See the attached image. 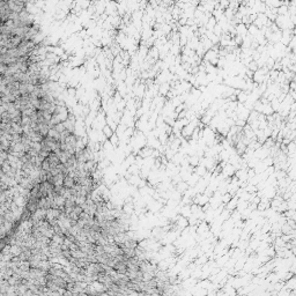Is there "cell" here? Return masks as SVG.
Listing matches in <instances>:
<instances>
[{
  "label": "cell",
  "instance_id": "6da1fadb",
  "mask_svg": "<svg viewBox=\"0 0 296 296\" xmlns=\"http://www.w3.org/2000/svg\"><path fill=\"white\" fill-rule=\"evenodd\" d=\"M288 46H289L290 50H294L296 48V36H293V38H291V40H290V43H289Z\"/></svg>",
  "mask_w": 296,
  "mask_h": 296
}]
</instances>
